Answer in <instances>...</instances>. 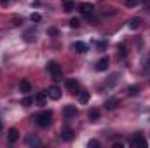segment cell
<instances>
[{
    "label": "cell",
    "mask_w": 150,
    "mask_h": 148,
    "mask_svg": "<svg viewBox=\"0 0 150 148\" xmlns=\"http://www.w3.org/2000/svg\"><path fill=\"white\" fill-rule=\"evenodd\" d=\"M138 92H140V85H131V87L127 89V94H129V96H136Z\"/></svg>",
    "instance_id": "d6986e66"
},
{
    "label": "cell",
    "mask_w": 150,
    "mask_h": 148,
    "mask_svg": "<svg viewBox=\"0 0 150 148\" xmlns=\"http://www.w3.org/2000/svg\"><path fill=\"white\" fill-rule=\"evenodd\" d=\"M67 87H68V91L74 92V94H79V92H80V84H79V80H75V78H68V80H67Z\"/></svg>",
    "instance_id": "5b68a950"
},
{
    "label": "cell",
    "mask_w": 150,
    "mask_h": 148,
    "mask_svg": "<svg viewBox=\"0 0 150 148\" xmlns=\"http://www.w3.org/2000/svg\"><path fill=\"white\" fill-rule=\"evenodd\" d=\"M61 4H63V11H65V12H72V11H75V2L74 0H63Z\"/></svg>",
    "instance_id": "4fadbf2b"
},
{
    "label": "cell",
    "mask_w": 150,
    "mask_h": 148,
    "mask_svg": "<svg viewBox=\"0 0 150 148\" xmlns=\"http://www.w3.org/2000/svg\"><path fill=\"white\" fill-rule=\"evenodd\" d=\"M21 105H23V106H30V105H33V99H32V98H23Z\"/></svg>",
    "instance_id": "44dd1931"
},
{
    "label": "cell",
    "mask_w": 150,
    "mask_h": 148,
    "mask_svg": "<svg viewBox=\"0 0 150 148\" xmlns=\"http://www.w3.org/2000/svg\"><path fill=\"white\" fill-rule=\"evenodd\" d=\"M120 56H126V47H124V44L120 45Z\"/></svg>",
    "instance_id": "4316f807"
},
{
    "label": "cell",
    "mask_w": 150,
    "mask_h": 148,
    "mask_svg": "<svg viewBox=\"0 0 150 148\" xmlns=\"http://www.w3.org/2000/svg\"><path fill=\"white\" fill-rule=\"evenodd\" d=\"M49 35L56 37V35H58V30H56V28H51V30H49Z\"/></svg>",
    "instance_id": "484cf974"
},
{
    "label": "cell",
    "mask_w": 150,
    "mask_h": 148,
    "mask_svg": "<svg viewBox=\"0 0 150 148\" xmlns=\"http://www.w3.org/2000/svg\"><path fill=\"white\" fill-rule=\"evenodd\" d=\"M79 11H80V14H84V16H91L93 14V11H94V5L93 4H89V2H82L80 5H79Z\"/></svg>",
    "instance_id": "277c9868"
},
{
    "label": "cell",
    "mask_w": 150,
    "mask_h": 148,
    "mask_svg": "<svg viewBox=\"0 0 150 148\" xmlns=\"http://www.w3.org/2000/svg\"><path fill=\"white\" fill-rule=\"evenodd\" d=\"M87 147L98 148V147H100V141H98V140H91V141H89V143H87Z\"/></svg>",
    "instance_id": "d4e9b609"
},
{
    "label": "cell",
    "mask_w": 150,
    "mask_h": 148,
    "mask_svg": "<svg viewBox=\"0 0 150 148\" xmlns=\"http://www.w3.org/2000/svg\"><path fill=\"white\" fill-rule=\"evenodd\" d=\"M47 96H49L51 99H54V101H56V99H59V98H61V89H59L58 85H51V87L47 89Z\"/></svg>",
    "instance_id": "8992f818"
},
{
    "label": "cell",
    "mask_w": 150,
    "mask_h": 148,
    "mask_svg": "<svg viewBox=\"0 0 150 148\" xmlns=\"http://www.w3.org/2000/svg\"><path fill=\"white\" fill-rule=\"evenodd\" d=\"M70 26H72V28H79V26H80V21H79L77 18L70 19Z\"/></svg>",
    "instance_id": "603a6c76"
},
{
    "label": "cell",
    "mask_w": 150,
    "mask_h": 148,
    "mask_svg": "<svg viewBox=\"0 0 150 148\" xmlns=\"http://www.w3.org/2000/svg\"><path fill=\"white\" fill-rule=\"evenodd\" d=\"M2 127H4V124H2V120H0V131H2Z\"/></svg>",
    "instance_id": "4dcf8cb0"
},
{
    "label": "cell",
    "mask_w": 150,
    "mask_h": 148,
    "mask_svg": "<svg viewBox=\"0 0 150 148\" xmlns=\"http://www.w3.org/2000/svg\"><path fill=\"white\" fill-rule=\"evenodd\" d=\"M72 49H74L75 52H79V54H82V52H86V51H87V45H86L84 42H74V45H72Z\"/></svg>",
    "instance_id": "7c38bea8"
},
{
    "label": "cell",
    "mask_w": 150,
    "mask_h": 148,
    "mask_svg": "<svg viewBox=\"0 0 150 148\" xmlns=\"http://www.w3.org/2000/svg\"><path fill=\"white\" fill-rule=\"evenodd\" d=\"M11 2H12V0H0L2 5H7V4H11Z\"/></svg>",
    "instance_id": "83f0119b"
},
{
    "label": "cell",
    "mask_w": 150,
    "mask_h": 148,
    "mask_svg": "<svg viewBox=\"0 0 150 148\" xmlns=\"http://www.w3.org/2000/svg\"><path fill=\"white\" fill-rule=\"evenodd\" d=\"M89 120L91 122H98L100 120V110L98 108H93V110L89 111Z\"/></svg>",
    "instance_id": "2e32d148"
},
{
    "label": "cell",
    "mask_w": 150,
    "mask_h": 148,
    "mask_svg": "<svg viewBox=\"0 0 150 148\" xmlns=\"http://www.w3.org/2000/svg\"><path fill=\"white\" fill-rule=\"evenodd\" d=\"M127 25H129L131 30H138L140 25H142V19H140V18H131V19L127 21Z\"/></svg>",
    "instance_id": "5bb4252c"
},
{
    "label": "cell",
    "mask_w": 150,
    "mask_h": 148,
    "mask_svg": "<svg viewBox=\"0 0 150 148\" xmlns=\"http://www.w3.org/2000/svg\"><path fill=\"white\" fill-rule=\"evenodd\" d=\"M131 147H136V148H147V140L142 136V134H134L131 138Z\"/></svg>",
    "instance_id": "3957f363"
},
{
    "label": "cell",
    "mask_w": 150,
    "mask_h": 148,
    "mask_svg": "<svg viewBox=\"0 0 150 148\" xmlns=\"http://www.w3.org/2000/svg\"><path fill=\"white\" fill-rule=\"evenodd\" d=\"M18 138H19V131H18L16 127H11V129H9V134H7L9 143H11V145H14V143L18 141Z\"/></svg>",
    "instance_id": "30bf717a"
},
{
    "label": "cell",
    "mask_w": 150,
    "mask_h": 148,
    "mask_svg": "<svg viewBox=\"0 0 150 148\" xmlns=\"http://www.w3.org/2000/svg\"><path fill=\"white\" fill-rule=\"evenodd\" d=\"M94 68H96L98 72H105V70L108 68V58H107V56H103L101 59H98V61H96V66H94Z\"/></svg>",
    "instance_id": "9c48e42d"
},
{
    "label": "cell",
    "mask_w": 150,
    "mask_h": 148,
    "mask_svg": "<svg viewBox=\"0 0 150 148\" xmlns=\"http://www.w3.org/2000/svg\"><path fill=\"white\" fill-rule=\"evenodd\" d=\"M124 4H126V7H134L138 4V0H124Z\"/></svg>",
    "instance_id": "cb8c5ba5"
},
{
    "label": "cell",
    "mask_w": 150,
    "mask_h": 148,
    "mask_svg": "<svg viewBox=\"0 0 150 148\" xmlns=\"http://www.w3.org/2000/svg\"><path fill=\"white\" fill-rule=\"evenodd\" d=\"M47 72L51 73V77L54 80H61V66H59V63H56V61L47 63Z\"/></svg>",
    "instance_id": "7a4b0ae2"
},
{
    "label": "cell",
    "mask_w": 150,
    "mask_h": 148,
    "mask_svg": "<svg viewBox=\"0 0 150 148\" xmlns=\"http://www.w3.org/2000/svg\"><path fill=\"white\" fill-rule=\"evenodd\" d=\"M47 98H49V96H47V91H42V92H38L37 96H35V103H37V105H40V106H44Z\"/></svg>",
    "instance_id": "8fae6325"
},
{
    "label": "cell",
    "mask_w": 150,
    "mask_h": 148,
    "mask_svg": "<svg viewBox=\"0 0 150 148\" xmlns=\"http://www.w3.org/2000/svg\"><path fill=\"white\" fill-rule=\"evenodd\" d=\"M74 131L70 129V127H65V129H61V134H59V138L63 140V141H72L74 140Z\"/></svg>",
    "instance_id": "ba28073f"
},
{
    "label": "cell",
    "mask_w": 150,
    "mask_h": 148,
    "mask_svg": "<svg viewBox=\"0 0 150 148\" xmlns=\"http://www.w3.org/2000/svg\"><path fill=\"white\" fill-rule=\"evenodd\" d=\"M30 19H32V21H35V23H38V21H40V19H42V16H40V14H38V12H33V14H32V16H30Z\"/></svg>",
    "instance_id": "7402d4cb"
},
{
    "label": "cell",
    "mask_w": 150,
    "mask_h": 148,
    "mask_svg": "<svg viewBox=\"0 0 150 148\" xmlns=\"http://www.w3.org/2000/svg\"><path fill=\"white\" fill-rule=\"evenodd\" d=\"M77 108H75L74 105H67L65 108H63V115H65V118H75L77 117Z\"/></svg>",
    "instance_id": "52a82bcc"
},
{
    "label": "cell",
    "mask_w": 150,
    "mask_h": 148,
    "mask_svg": "<svg viewBox=\"0 0 150 148\" xmlns=\"http://www.w3.org/2000/svg\"><path fill=\"white\" fill-rule=\"evenodd\" d=\"M19 91L21 92H30L32 91V85L28 80H19Z\"/></svg>",
    "instance_id": "9a60e30c"
},
{
    "label": "cell",
    "mask_w": 150,
    "mask_h": 148,
    "mask_svg": "<svg viewBox=\"0 0 150 148\" xmlns=\"http://www.w3.org/2000/svg\"><path fill=\"white\" fill-rule=\"evenodd\" d=\"M26 145H40V141H38L37 138H32V136H28V138H26Z\"/></svg>",
    "instance_id": "ffe728a7"
},
{
    "label": "cell",
    "mask_w": 150,
    "mask_h": 148,
    "mask_svg": "<svg viewBox=\"0 0 150 148\" xmlns=\"http://www.w3.org/2000/svg\"><path fill=\"white\" fill-rule=\"evenodd\" d=\"M122 147H124L122 143H113V148H122Z\"/></svg>",
    "instance_id": "f1b7e54d"
},
{
    "label": "cell",
    "mask_w": 150,
    "mask_h": 148,
    "mask_svg": "<svg viewBox=\"0 0 150 148\" xmlns=\"http://www.w3.org/2000/svg\"><path fill=\"white\" fill-rule=\"evenodd\" d=\"M35 122H37L38 127H49L51 122H52V111H49V110L40 111L37 117H35Z\"/></svg>",
    "instance_id": "6da1fadb"
},
{
    "label": "cell",
    "mask_w": 150,
    "mask_h": 148,
    "mask_svg": "<svg viewBox=\"0 0 150 148\" xmlns=\"http://www.w3.org/2000/svg\"><path fill=\"white\" fill-rule=\"evenodd\" d=\"M117 103H119V101H117L115 98H110V99L105 103V106H107V110H113V108L117 106Z\"/></svg>",
    "instance_id": "ac0fdd59"
},
{
    "label": "cell",
    "mask_w": 150,
    "mask_h": 148,
    "mask_svg": "<svg viewBox=\"0 0 150 148\" xmlns=\"http://www.w3.org/2000/svg\"><path fill=\"white\" fill-rule=\"evenodd\" d=\"M89 99H91V94L89 92H86V91H80L79 92V101L80 103H89Z\"/></svg>",
    "instance_id": "e0dca14e"
},
{
    "label": "cell",
    "mask_w": 150,
    "mask_h": 148,
    "mask_svg": "<svg viewBox=\"0 0 150 148\" xmlns=\"http://www.w3.org/2000/svg\"><path fill=\"white\" fill-rule=\"evenodd\" d=\"M14 25H21V18L18 19V18H14Z\"/></svg>",
    "instance_id": "f546056e"
}]
</instances>
